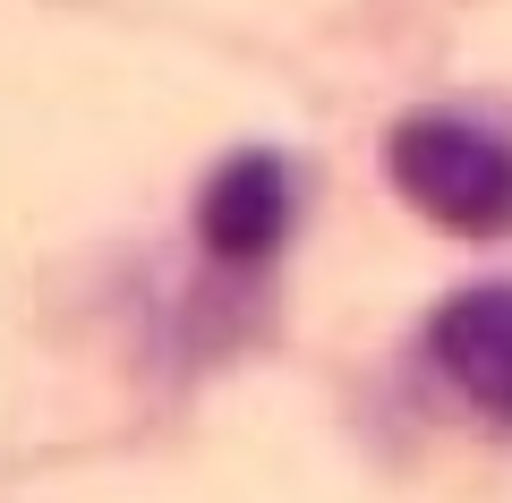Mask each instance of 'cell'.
I'll use <instances>...</instances> for the list:
<instances>
[{"mask_svg":"<svg viewBox=\"0 0 512 503\" xmlns=\"http://www.w3.org/2000/svg\"><path fill=\"white\" fill-rule=\"evenodd\" d=\"M393 188L427 222L461 239H504L512 231V145L461 111H410L393 128Z\"/></svg>","mask_w":512,"mask_h":503,"instance_id":"1","label":"cell"},{"mask_svg":"<svg viewBox=\"0 0 512 503\" xmlns=\"http://www.w3.org/2000/svg\"><path fill=\"white\" fill-rule=\"evenodd\" d=\"M427 359L444 367L461 401L495 427H512V282H478L436 307L427 324Z\"/></svg>","mask_w":512,"mask_h":503,"instance_id":"2","label":"cell"},{"mask_svg":"<svg viewBox=\"0 0 512 503\" xmlns=\"http://www.w3.org/2000/svg\"><path fill=\"white\" fill-rule=\"evenodd\" d=\"M291 214H299V188H291V171H282V154H231L205 180V197H197V239H205V256L214 265H265V256L291 239Z\"/></svg>","mask_w":512,"mask_h":503,"instance_id":"3","label":"cell"}]
</instances>
